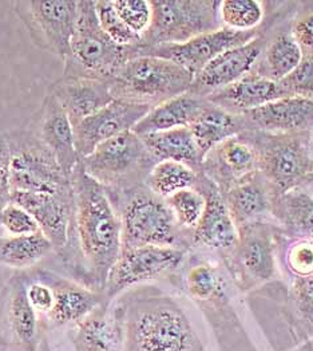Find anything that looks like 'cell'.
Returning a JSON list of instances; mask_svg holds the SVG:
<instances>
[{"mask_svg":"<svg viewBox=\"0 0 313 351\" xmlns=\"http://www.w3.org/2000/svg\"><path fill=\"white\" fill-rule=\"evenodd\" d=\"M74 191L68 240L58 255L74 280L103 293L121 250L119 215L106 189L87 175L82 162L71 175Z\"/></svg>","mask_w":313,"mask_h":351,"instance_id":"cell-1","label":"cell"},{"mask_svg":"<svg viewBox=\"0 0 313 351\" xmlns=\"http://www.w3.org/2000/svg\"><path fill=\"white\" fill-rule=\"evenodd\" d=\"M118 303L125 328L122 351H205L189 317L169 295L142 290Z\"/></svg>","mask_w":313,"mask_h":351,"instance_id":"cell-2","label":"cell"},{"mask_svg":"<svg viewBox=\"0 0 313 351\" xmlns=\"http://www.w3.org/2000/svg\"><path fill=\"white\" fill-rule=\"evenodd\" d=\"M109 197L119 215L122 248L155 245L190 250L192 234L177 224L168 203L145 185Z\"/></svg>","mask_w":313,"mask_h":351,"instance_id":"cell-3","label":"cell"},{"mask_svg":"<svg viewBox=\"0 0 313 351\" xmlns=\"http://www.w3.org/2000/svg\"><path fill=\"white\" fill-rule=\"evenodd\" d=\"M140 46L122 47L101 29L92 0L79 1V11L63 75L112 81L116 71L138 57Z\"/></svg>","mask_w":313,"mask_h":351,"instance_id":"cell-4","label":"cell"},{"mask_svg":"<svg viewBox=\"0 0 313 351\" xmlns=\"http://www.w3.org/2000/svg\"><path fill=\"white\" fill-rule=\"evenodd\" d=\"M195 77L179 64L153 56L129 59L110 81L114 99L155 108L188 93Z\"/></svg>","mask_w":313,"mask_h":351,"instance_id":"cell-5","label":"cell"},{"mask_svg":"<svg viewBox=\"0 0 313 351\" xmlns=\"http://www.w3.org/2000/svg\"><path fill=\"white\" fill-rule=\"evenodd\" d=\"M310 133L272 134L249 129L240 134L255 147L258 172L276 195L300 188L312 178Z\"/></svg>","mask_w":313,"mask_h":351,"instance_id":"cell-6","label":"cell"},{"mask_svg":"<svg viewBox=\"0 0 313 351\" xmlns=\"http://www.w3.org/2000/svg\"><path fill=\"white\" fill-rule=\"evenodd\" d=\"M86 173L98 181L109 195L145 185V180L158 162L133 130L101 144L81 158Z\"/></svg>","mask_w":313,"mask_h":351,"instance_id":"cell-7","label":"cell"},{"mask_svg":"<svg viewBox=\"0 0 313 351\" xmlns=\"http://www.w3.org/2000/svg\"><path fill=\"white\" fill-rule=\"evenodd\" d=\"M5 136L11 152L12 192L51 195L73 192L71 178L29 126L7 132Z\"/></svg>","mask_w":313,"mask_h":351,"instance_id":"cell-8","label":"cell"},{"mask_svg":"<svg viewBox=\"0 0 313 351\" xmlns=\"http://www.w3.org/2000/svg\"><path fill=\"white\" fill-rule=\"evenodd\" d=\"M151 23L142 36L145 49L185 43L221 29L217 0H151Z\"/></svg>","mask_w":313,"mask_h":351,"instance_id":"cell-9","label":"cell"},{"mask_svg":"<svg viewBox=\"0 0 313 351\" xmlns=\"http://www.w3.org/2000/svg\"><path fill=\"white\" fill-rule=\"evenodd\" d=\"M14 12L39 49L66 58L77 26L79 1L21 0L12 3Z\"/></svg>","mask_w":313,"mask_h":351,"instance_id":"cell-10","label":"cell"},{"mask_svg":"<svg viewBox=\"0 0 313 351\" xmlns=\"http://www.w3.org/2000/svg\"><path fill=\"white\" fill-rule=\"evenodd\" d=\"M236 247L225 258L229 272L238 287L249 290L269 282L276 274V247L280 228L266 221L237 230Z\"/></svg>","mask_w":313,"mask_h":351,"instance_id":"cell-11","label":"cell"},{"mask_svg":"<svg viewBox=\"0 0 313 351\" xmlns=\"http://www.w3.org/2000/svg\"><path fill=\"white\" fill-rule=\"evenodd\" d=\"M188 252L189 250L185 248L155 245L122 248L103 289L106 303H112L116 296L137 285L174 272L185 263Z\"/></svg>","mask_w":313,"mask_h":351,"instance_id":"cell-12","label":"cell"},{"mask_svg":"<svg viewBox=\"0 0 313 351\" xmlns=\"http://www.w3.org/2000/svg\"><path fill=\"white\" fill-rule=\"evenodd\" d=\"M261 35L257 29L253 31H233L221 27L206 34L199 35L185 43L179 45H161L155 47H140V56H153L158 58L168 59L185 70L193 77L209 64L220 54L230 49L242 46Z\"/></svg>","mask_w":313,"mask_h":351,"instance_id":"cell-13","label":"cell"},{"mask_svg":"<svg viewBox=\"0 0 313 351\" xmlns=\"http://www.w3.org/2000/svg\"><path fill=\"white\" fill-rule=\"evenodd\" d=\"M27 274H15L0 290V334L7 343L23 351H36L42 322L27 298Z\"/></svg>","mask_w":313,"mask_h":351,"instance_id":"cell-14","label":"cell"},{"mask_svg":"<svg viewBox=\"0 0 313 351\" xmlns=\"http://www.w3.org/2000/svg\"><path fill=\"white\" fill-rule=\"evenodd\" d=\"M153 108L113 99L95 114L74 126L75 147L81 158L91 154L101 144L133 130Z\"/></svg>","mask_w":313,"mask_h":351,"instance_id":"cell-15","label":"cell"},{"mask_svg":"<svg viewBox=\"0 0 313 351\" xmlns=\"http://www.w3.org/2000/svg\"><path fill=\"white\" fill-rule=\"evenodd\" d=\"M193 188L203 195L206 205L197 228L192 232V247H205L227 256L237 244L238 231L230 217L223 192L202 172H199Z\"/></svg>","mask_w":313,"mask_h":351,"instance_id":"cell-16","label":"cell"},{"mask_svg":"<svg viewBox=\"0 0 313 351\" xmlns=\"http://www.w3.org/2000/svg\"><path fill=\"white\" fill-rule=\"evenodd\" d=\"M29 128L54 154L66 176L71 178L81 157L75 147L74 126L54 97L46 93Z\"/></svg>","mask_w":313,"mask_h":351,"instance_id":"cell-17","label":"cell"},{"mask_svg":"<svg viewBox=\"0 0 313 351\" xmlns=\"http://www.w3.org/2000/svg\"><path fill=\"white\" fill-rule=\"evenodd\" d=\"M265 46L266 40L258 35L256 39L220 54L195 77L189 91L206 98L214 91L236 84L252 73Z\"/></svg>","mask_w":313,"mask_h":351,"instance_id":"cell-18","label":"cell"},{"mask_svg":"<svg viewBox=\"0 0 313 351\" xmlns=\"http://www.w3.org/2000/svg\"><path fill=\"white\" fill-rule=\"evenodd\" d=\"M71 193L51 195L32 192H12V202L23 206L35 219L40 232L53 244L54 252L59 255L68 240L71 215H73Z\"/></svg>","mask_w":313,"mask_h":351,"instance_id":"cell-19","label":"cell"},{"mask_svg":"<svg viewBox=\"0 0 313 351\" xmlns=\"http://www.w3.org/2000/svg\"><path fill=\"white\" fill-rule=\"evenodd\" d=\"M123 338V313L118 302L101 304L70 331L75 351H122Z\"/></svg>","mask_w":313,"mask_h":351,"instance_id":"cell-20","label":"cell"},{"mask_svg":"<svg viewBox=\"0 0 313 351\" xmlns=\"http://www.w3.org/2000/svg\"><path fill=\"white\" fill-rule=\"evenodd\" d=\"M70 118L73 126L108 106L114 98L110 81L62 75L47 88Z\"/></svg>","mask_w":313,"mask_h":351,"instance_id":"cell-21","label":"cell"},{"mask_svg":"<svg viewBox=\"0 0 313 351\" xmlns=\"http://www.w3.org/2000/svg\"><path fill=\"white\" fill-rule=\"evenodd\" d=\"M251 129L272 134L310 133L313 129V99L286 97L242 114Z\"/></svg>","mask_w":313,"mask_h":351,"instance_id":"cell-22","label":"cell"},{"mask_svg":"<svg viewBox=\"0 0 313 351\" xmlns=\"http://www.w3.org/2000/svg\"><path fill=\"white\" fill-rule=\"evenodd\" d=\"M43 274L53 287L55 298L53 310L43 318V322L50 328L75 324L97 307L106 303L103 293L87 289L84 285L49 269H43Z\"/></svg>","mask_w":313,"mask_h":351,"instance_id":"cell-23","label":"cell"},{"mask_svg":"<svg viewBox=\"0 0 313 351\" xmlns=\"http://www.w3.org/2000/svg\"><path fill=\"white\" fill-rule=\"evenodd\" d=\"M258 171L255 147L237 136L214 147L203 160L201 172L224 193L237 181Z\"/></svg>","mask_w":313,"mask_h":351,"instance_id":"cell-24","label":"cell"},{"mask_svg":"<svg viewBox=\"0 0 313 351\" xmlns=\"http://www.w3.org/2000/svg\"><path fill=\"white\" fill-rule=\"evenodd\" d=\"M236 228L265 221L271 216L273 197L272 186L258 171L237 181L223 193Z\"/></svg>","mask_w":313,"mask_h":351,"instance_id":"cell-25","label":"cell"},{"mask_svg":"<svg viewBox=\"0 0 313 351\" xmlns=\"http://www.w3.org/2000/svg\"><path fill=\"white\" fill-rule=\"evenodd\" d=\"M280 98H285L280 82H273L255 73H249L236 84L206 97L212 105L238 116Z\"/></svg>","mask_w":313,"mask_h":351,"instance_id":"cell-26","label":"cell"},{"mask_svg":"<svg viewBox=\"0 0 313 351\" xmlns=\"http://www.w3.org/2000/svg\"><path fill=\"white\" fill-rule=\"evenodd\" d=\"M209 105L208 99L190 91L174 97L153 108L136 125L133 132L138 136L164 132L175 128H189Z\"/></svg>","mask_w":313,"mask_h":351,"instance_id":"cell-27","label":"cell"},{"mask_svg":"<svg viewBox=\"0 0 313 351\" xmlns=\"http://www.w3.org/2000/svg\"><path fill=\"white\" fill-rule=\"evenodd\" d=\"M189 129L193 134L201 156L205 160V157L214 147H218L229 138L240 136L251 128L244 116L229 113L209 102V105L189 126Z\"/></svg>","mask_w":313,"mask_h":351,"instance_id":"cell-28","label":"cell"},{"mask_svg":"<svg viewBox=\"0 0 313 351\" xmlns=\"http://www.w3.org/2000/svg\"><path fill=\"white\" fill-rule=\"evenodd\" d=\"M271 216L289 237L313 239V196L296 188L273 197Z\"/></svg>","mask_w":313,"mask_h":351,"instance_id":"cell-29","label":"cell"},{"mask_svg":"<svg viewBox=\"0 0 313 351\" xmlns=\"http://www.w3.org/2000/svg\"><path fill=\"white\" fill-rule=\"evenodd\" d=\"M151 156L160 161H175L201 172L203 157L189 128H175L140 136Z\"/></svg>","mask_w":313,"mask_h":351,"instance_id":"cell-30","label":"cell"},{"mask_svg":"<svg viewBox=\"0 0 313 351\" xmlns=\"http://www.w3.org/2000/svg\"><path fill=\"white\" fill-rule=\"evenodd\" d=\"M301 59L303 50L290 32H284L265 46L252 73L273 82H280L299 66Z\"/></svg>","mask_w":313,"mask_h":351,"instance_id":"cell-31","label":"cell"},{"mask_svg":"<svg viewBox=\"0 0 313 351\" xmlns=\"http://www.w3.org/2000/svg\"><path fill=\"white\" fill-rule=\"evenodd\" d=\"M54 252L51 241L42 234L0 239V265L29 269Z\"/></svg>","mask_w":313,"mask_h":351,"instance_id":"cell-32","label":"cell"},{"mask_svg":"<svg viewBox=\"0 0 313 351\" xmlns=\"http://www.w3.org/2000/svg\"><path fill=\"white\" fill-rule=\"evenodd\" d=\"M288 314L299 343L313 337V274L295 276L288 293Z\"/></svg>","mask_w":313,"mask_h":351,"instance_id":"cell-33","label":"cell"},{"mask_svg":"<svg viewBox=\"0 0 313 351\" xmlns=\"http://www.w3.org/2000/svg\"><path fill=\"white\" fill-rule=\"evenodd\" d=\"M199 172L190 167L175 161L157 162L145 180V186L155 196L166 200L174 193L193 188Z\"/></svg>","mask_w":313,"mask_h":351,"instance_id":"cell-34","label":"cell"},{"mask_svg":"<svg viewBox=\"0 0 313 351\" xmlns=\"http://www.w3.org/2000/svg\"><path fill=\"white\" fill-rule=\"evenodd\" d=\"M184 286L189 296L199 304L208 303L221 293H227L223 274L209 263L192 265L184 278Z\"/></svg>","mask_w":313,"mask_h":351,"instance_id":"cell-35","label":"cell"},{"mask_svg":"<svg viewBox=\"0 0 313 351\" xmlns=\"http://www.w3.org/2000/svg\"><path fill=\"white\" fill-rule=\"evenodd\" d=\"M265 3L257 0L220 1V19L223 27L233 31L257 29L265 15Z\"/></svg>","mask_w":313,"mask_h":351,"instance_id":"cell-36","label":"cell"},{"mask_svg":"<svg viewBox=\"0 0 313 351\" xmlns=\"http://www.w3.org/2000/svg\"><path fill=\"white\" fill-rule=\"evenodd\" d=\"M175 217L177 224L186 232L192 234L205 210V197L196 188H188L174 193L165 200Z\"/></svg>","mask_w":313,"mask_h":351,"instance_id":"cell-37","label":"cell"},{"mask_svg":"<svg viewBox=\"0 0 313 351\" xmlns=\"http://www.w3.org/2000/svg\"><path fill=\"white\" fill-rule=\"evenodd\" d=\"M94 4L101 29L114 43L122 47H134L142 43V38L121 19L112 0H95Z\"/></svg>","mask_w":313,"mask_h":351,"instance_id":"cell-38","label":"cell"},{"mask_svg":"<svg viewBox=\"0 0 313 351\" xmlns=\"http://www.w3.org/2000/svg\"><path fill=\"white\" fill-rule=\"evenodd\" d=\"M280 85L286 97H299L313 99V51L303 53V59L299 66L280 81Z\"/></svg>","mask_w":313,"mask_h":351,"instance_id":"cell-39","label":"cell"},{"mask_svg":"<svg viewBox=\"0 0 313 351\" xmlns=\"http://www.w3.org/2000/svg\"><path fill=\"white\" fill-rule=\"evenodd\" d=\"M121 19L142 38L150 27L153 10L147 0H112Z\"/></svg>","mask_w":313,"mask_h":351,"instance_id":"cell-40","label":"cell"},{"mask_svg":"<svg viewBox=\"0 0 313 351\" xmlns=\"http://www.w3.org/2000/svg\"><path fill=\"white\" fill-rule=\"evenodd\" d=\"M285 252V265L293 276H308L313 274V239H296Z\"/></svg>","mask_w":313,"mask_h":351,"instance_id":"cell-41","label":"cell"},{"mask_svg":"<svg viewBox=\"0 0 313 351\" xmlns=\"http://www.w3.org/2000/svg\"><path fill=\"white\" fill-rule=\"evenodd\" d=\"M0 227L10 236H26L40 232L35 219L23 206L15 203H10L1 210Z\"/></svg>","mask_w":313,"mask_h":351,"instance_id":"cell-42","label":"cell"},{"mask_svg":"<svg viewBox=\"0 0 313 351\" xmlns=\"http://www.w3.org/2000/svg\"><path fill=\"white\" fill-rule=\"evenodd\" d=\"M12 202L11 152L5 133L0 134V213Z\"/></svg>","mask_w":313,"mask_h":351,"instance_id":"cell-43","label":"cell"},{"mask_svg":"<svg viewBox=\"0 0 313 351\" xmlns=\"http://www.w3.org/2000/svg\"><path fill=\"white\" fill-rule=\"evenodd\" d=\"M290 35L300 46L303 53L313 51V12L296 19L290 27Z\"/></svg>","mask_w":313,"mask_h":351,"instance_id":"cell-44","label":"cell"},{"mask_svg":"<svg viewBox=\"0 0 313 351\" xmlns=\"http://www.w3.org/2000/svg\"><path fill=\"white\" fill-rule=\"evenodd\" d=\"M300 351H313V337L311 339H308L307 342H304L300 348Z\"/></svg>","mask_w":313,"mask_h":351,"instance_id":"cell-45","label":"cell"},{"mask_svg":"<svg viewBox=\"0 0 313 351\" xmlns=\"http://www.w3.org/2000/svg\"><path fill=\"white\" fill-rule=\"evenodd\" d=\"M310 147H311V157H312V168H313V129L310 133Z\"/></svg>","mask_w":313,"mask_h":351,"instance_id":"cell-46","label":"cell"}]
</instances>
